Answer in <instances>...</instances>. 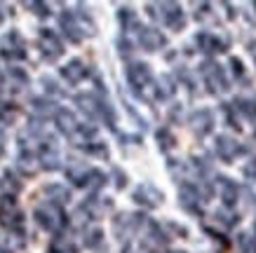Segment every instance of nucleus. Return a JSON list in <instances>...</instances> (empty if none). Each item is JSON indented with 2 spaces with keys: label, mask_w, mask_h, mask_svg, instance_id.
<instances>
[{
  "label": "nucleus",
  "mask_w": 256,
  "mask_h": 253,
  "mask_svg": "<svg viewBox=\"0 0 256 253\" xmlns=\"http://www.w3.org/2000/svg\"><path fill=\"white\" fill-rule=\"evenodd\" d=\"M2 188L10 192V197H14L16 192L22 190V183L14 178V174H12V171H5V176H2Z\"/></svg>",
  "instance_id": "nucleus-27"
},
{
  "label": "nucleus",
  "mask_w": 256,
  "mask_h": 253,
  "mask_svg": "<svg viewBox=\"0 0 256 253\" xmlns=\"http://www.w3.org/2000/svg\"><path fill=\"white\" fill-rule=\"evenodd\" d=\"M148 253H184V251H160V249H148Z\"/></svg>",
  "instance_id": "nucleus-34"
},
{
  "label": "nucleus",
  "mask_w": 256,
  "mask_h": 253,
  "mask_svg": "<svg viewBox=\"0 0 256 253\" xmlns=\"http://www.w3.org/2000/svg\"><path fill=\"white\" fill-rule=\"evenodd\" d=\"M136 42H139L146 52H158L167 45V38L158 28H150V26H136Z\"/></svg>",
  "instance_id": "nucleus-13"
},
{
  "label": "nucleus",
  "mask_w": 256,
  "mask_h": 253,
  "mask_svg": "<svg viewBox=\"0 0 256 253\" xmlns=\"http://www.w3.org/2000/svg\"><path fill=\"white\" fill-rule=\"evenodd\" d=\"M62 77L66 80V82H70V84L82 82V80L87 77V66L80 61V59H70V61L62 68Z\"/></svg>",
  "instance_id": "nucleus-21"
},
{
  "label": "nucleus",
  "mask_w": 256,
  "mask_h": 253,
  "mask_svg": "<svg viewBox=\"0 0 256 253\" xmlns=\"http://www.w3.org/2000/svg\"><path fill=\"white\" fill-rule=\"evenodd\" d=\"M0 56L8 59V61L26 59V42L16 31H10L0 38Z\"/></svg>",
  "instance_id": "nucleus-8"
},
{
  "label": "nucleus",
  "mask_w": 256,
  "mask_h": 253,
  "mask_svg": "<svg viewBox=\"0 0 256 253\" xmlns=\"http://www.w3.org/2000/svg\"><path fill=\"white\" fill-rule=\"evenodd\" d=\"M146 9L153 19L162 21L172 31H181L186 26V16H184V9L178 2H148Z\"/></svg>",
  "instance_id": "nucleus-3"
},
{
  "label": "nucleus",
  "mask_w": 256,
  "mask_h": 253,
  "mask_svg": "<svg viewBox=\"0 0 256 253\" xmlns=\"http://www.w3.org/2000/svg\"><path fill=\"white\" fill-rule=\"evenodd\" d=\"M36 223H38L42 230L47 232H62L64 225H66V214L64 209L54 202H42L36 207Z\"/></svg>",
  "instance_id": "nucleus-4"
},
{
  "label": "nucleus",
  "mask_w": 256,
  "mask_h": 253,
  "mask_svg": "<svg viewBox=\"0 0 256 253\" xmlns=\"http://www.w3.org/2000/svg\"><path fill=\"white\" fill-rule=\"evenodd\" d=\"M254 235H256V223H254Z\"/></svg>",
  "instance_id": "nucleus-36"
},
{
  "label": "nucleus",
  "mask_w": 256,
  "mask_h": 253,
  "mask_svg": "<svg viewBox=\"0 0 256 253\" xmlns=\"http://www.w3.org/2000/svg\"><path fill=\"white\" fill-rule=\"evenodd\" d=\"M76 101H78L80 110H82L85 115H90L92 120H104L110 129H116V124H113L116 122V120H113V110H110L101 99H96L94 94H80Z\"/></svg>",
  "instance_id": "nucleus-5"
},
{
  "label": "nucleus",
  "mask_w": 256,
  "mask_h": 253,
  "mask_svg": "<svg viewBox=\"0 0 256 253\" xmlns=\"http://www.w3.org/2000/svg\"><path fill=\"white\" fill-rule=\"evenodd\" d=\"M54 122H56V129L62 131L66 138H76V134L80 131V127L82 124L76 120V115L70 113V110H66V108H59V110H54Z\"/></svg>",
  "instance_id": "nucleus-18"
},
{
  "label": "nucleus",
  "mask_w": 256,
  "mask_h": 253,
  "mask_svg": "<svg viewBox=\"0 0 256 253\" xmlns=\"http://www.w3.org/2000/svg\"><path fill=\"white\" fill-rule=\"evenodd\" d=\"M45 195H50V197H52L50 202H54V204H59V207H62V204H66V202L70 200L68 190H66V188H62V185H47Z\"/></svg>",
  "instance_id": "nucleus-23"
},
{
  "label": "nucleus",
  "mask_w": 256,
  "mask_h": 253,
  "mask_svg": "<svg viewBox=\"0 0 256 253\" xmlns=\"http://www.w3.org/2000/svg\"><path fill=\"white\" fill-rule=\"evenodd\" d=\"M0 21H2V12H0Z\"/></svg>",
  "instance_id": "nucleus-37"
},
{
  "label": "nucleus",
  "mask_w": 256,
  "mask_h": 253,
  "mask_svg": "<svg viewBox=\"0 0 256 253\" xmlns=\"http://www.w3.org/2000/svg\"><path fill=\"white\" fill-rule=\"evenodd\" d=\"M195 45H198V49L204 54H218V52H226L228 42H226L221 35H216V33L202 31L195 35Z\"/></svg>",
  "instance_id": "nucleus-17"
},
{
  "label": "nucleus",
  "mask_w": 256,
  "mask_h": 253,
  "mask_svg": "<svg viewBox=\"0 0 256 253\" xmlns=\"http://www.w3.org/2000/svg\"><path fill=\"white\" fill-rule=\"evenodd\" d=\"M0 225L8 230H22L24 228V214L14 197H0Z\"/></svg>",
  "instance_id": "nucleus-7"
},
{
  "label": "nucleus",
  "mask_w": 256,
  "mask_h": 253,
  "mask_svg": "<svg viewBox=\"0 0 256 253\" xmlns=\"http://www.w3.org/2000/svg\"><path fill=\"white\" fill-rule=\"evenodd\" d=\"M66 174H68V178L78 185V188L99 190V188H104V185H106V174H101L99 169L82 167V164H78V167H70Z\"/></svg>",
  "instance_id": "nucleus-6"
},
{
  "label": "nucleus",
  "mask_w": 256,
  "mask_h": 253,
  "mask_svg": "<svg viewBox=\"0 0 256 253\" xmlns=\"http://www.w3.org/2000/svg\"><path fill=\"white\" fill-rule=\"evenodd\" d=\"M59 23H62L64 33H66V38L70 42H82L85 38H92L94 33H96V26H94L92 16L87 14V12H82V9H78V12L66 9L62 14V19H59Z\"/></svg>",
  "instance_id": "nucleus-1"
},
{
  "label": "nucleus",
  "mask_w": 256,
  "mask_h": 253,
  "mask_svg": "<svg viewBox=\"0 0 256 253\" xmlns=\"http://www.w3.org/2000/svg\"><path fill=\"white\" fill-rule=\"evenodd\" d=\"M254 7H256V2H254Z\"/></svg>",
  "instance_id": "nucleus-38"
},
{
  "label": "nucleus",
  "mask_w": 256,
  "mask_h": 253,
  "mask_svg": "<svg viewBox=\"0 0 256 253\" xmlns=\"http://www.w3.org/2000/svg\"><path fill=\"white\" fill-rule=\"evenodd\" d=\"M200 73L204 77V84L210 87L212 94H224L228 89V80H226V73L224 68L214 61H204L200 66Z\"/></svg>",
  "instance_id": "nucleus-9"
},
{
  "label": "nucleus",
  "mask_w": 256,
  "mask_h": 253,
  "mask_svg": "<svg viewBox=\"0 0 256 253\" xmlns=\"http://www.w3.org/2000/svg\"><path fill=\"white\" fill-rule=\"evenodd\" d=\"M38 164L47 171H54L62 164V153H59V146H56L54 138H42V143L38 146Z\"/></svg>",
  "instance_id": "nucleus-11"
},
{
  "label": "nucleus",
  "mask_w": 256,
  "mask_h": 253,
  "mask_svg": "<svg viewBox=\"0 0 256 253\" xmlns=\"http://www.w3.org/2000/svg\"><path fill=\"white\" fill-rule=\"evenodd\" d=\"M16 113V106L12 101H8L5 96H0V122H10Z\"/></svg>",
  "instance_id": "nucleus-26"
},
{
  "label": "nucleus",
  "mask_w": 256,
  "mask_h": 253,
  "mask_svg": "<svg viewBox=\"0 0 256 253\" xmlns=\"http://www.w3.org/2000/svg\"><path fill=\"white\" fill-rule=\"evenodd\" d=\"M158 141H160V148H162V150H172V148H174V143H176V138L172 136L170 129H160V131H158Z\"/></svg>",
  "instance_id": "nucleus-28"
},
{
  "label": "nucleus",
  "mask_w": 256,
  "mask_h": 253,
  "mask_svg": "<svg viewBox=\"0 0 256 253\" xmlns=\"http://www.w3.org/2000/svg\"><path fill=\"white\" fill-rule=\"evenodd\" d=\"M238 110H240L247 120H252V122L256 120V101H252V99H238Z\"/></svg>",
  "instance_id": "nucleus-25"
},
{
  "label": "nucleus",
  "mask_w": 256,
  "mask_h": 253,
  "mask_svg": "<svg viewBox=\"0 0 256 253\" xmlns=\"http://www.w3.org/2000/svg\"><path fill=\"white\" fill-rule=\"evenodd\" d=\"M244 176H247L249 181H256V160H252L247 167H244Z\"/></svg>",
  "instance_id": "nucleus-32"
},
{
  "label": "nucleus",
  "mask_w": 256,
  "mask_h": 253,
  "mask_svg": "<svg viewBox=\"0 0 256 253\" xmlns=\"http://www.w3.org/2000/svg\"><path fill=\"white\" fill-rule=\"evenodd\" d=\"M230 68H233V73L238 77H242V73H244V68H242V61H240V59H235V56L230 59Z\"/></svg>",
  "instance_id": "nucleus-33"
},
{
  "label": "nucleus",
  "mask_w": 256,
  "mask_h": 253,
  "mask_svg": "<svg viewBox=\"0 0 256 253\" xmlns=\"http://www.w3.org/2000/svg\"><path fill=\"white\" fill-rule=\"evenodd\" d=\"M202 195L198 190V185L193 183H181L178 188V204L188 214H202Z\"/></svg>",
  "instance_id": "nucleus-12"
},
{
  "label": "nucleus",
  "mask_w": 256,
  "mask_h": 253,
  "mask_svg": "<svg viewBox=\"0 0 256 253\" xmlns=\"http://www.w3.org/2000/svg\"><path fill=\"white\" fill-rule=\"evenodd\" d=\"M38 47H40V52H42V56H45L47 61H56V59L64 54L62 40H59V35H56L52 28H40Z\"/></svg>",
  "instance_id": "nucleus-10"
},
{
  "label": "nucleus",
  "mask_w": 256,
  "mask_h": 253,
  "mask_svg": "<svg viewBox=\"0 0 256 253\" xmlns=\"http://www.w3.org/2000/svg\"><path fill=\"white\" fill-rule=\"evenodd\" d=\"M162 200H164V195L158 190L153 183H141L139 188L134 190V202L146 209H158L162 204Z\"/></svg>",
  "instance_id": "nucleus-14"
},
{
  "label": "nucleus",
  "mask_w": 256,
  "mask_h": 253,
  "mask_svg": "<svg viewBox=\"0 0 256 253\" xmlns=\"http://www.w3.org/2000/svg\"><path fill=\"white\" fill-rule=\"evenodd\" d=\"M19 169H22L26 176H33L36 171L40 169V164H38V155L33 153L31 148H26L22 143L19 146Z\"/></svg>",
  "instance_id": "nucleus-22"
},
{
  "label": "nucleus",
  "mask_w": 256,
  "mask_h": 253,
  "mask_svg": "<svg viewBox=\"0 0 256 253\" xmlns=\"http://www.w3.org/2000/svg\"><path fill=\"white\" fill-rule=\"evenodd\" d=\"M0 84H2V73H0Z\"/></svg>",
  "instance_id": "nucleus-35"
},
{
  "label": "nucleus",
  "mask_w": 256,
  "mask_h": 253,
  "mask_svg": "<svg viewBox=\"0 0 256 253\" xmlns=\"http://www.w3.org/2000/svg\"><path fill=\"white\" fill-rule=\"evenodd\" d=\"M127 82L132 87V92L144 101H153L158 96V84L153 80V73L148 68V63L134 61L127 66Z\"/></svg>",
  "instance_id": "nucleus-2"
},
{
  "label": "nucleus",
  "mask_w": 256,
  "mask_h": 253,
  "mask_svg": "<svg viewBox=\"0 0 256 253\" xmlns=\"http://www.w3.org/2000/svg\"><path fill=\"white\" fill-rule=\"evenodd\" d=\"M214 221H218L221 225H226V228H230V225H235V223H238V216H235V214H226V209H224V211H218V214L214 216Z\"/></svg>",
  "instance_id": "nucleus-29"
},
{
  "label": "nucleus",
  "mask_w": 256,
  "mask_h": 253,
  "mask_svg": "<svg viewBox=\"0 0 256 253\" xmlns=\"http://www.w3.org/2000/svg\"><path fill=\"white\" fill-rule=\"evenodd\" d=\"M101 230H90L87 232V239H85V244L87 246H96V244H101Z\"/></svg>",
  "instance_id": "nucleus-31"
},
{
  "label": "nucleus",
  "mask_w": 256,
  "mask_h": 253,
  "mask_svg": "<svg viewBox=\"0 0 256 253\" xmlns=\"http://www.w3.org/2000/svg\"><path fill=\"white\" fill-rule=\"evenodd\" d=\"M26 7L33 9V14H38V16H50V7H47L45 2H26Z\"/></svg>",
  "instance_id": "nucleus-30"
},
{
  "label": "nucleus",
  "mask_w": 256,
  "mask_h": 253,
  "mask_svg": "<svg viewBox=\"0 0 256 253\" xmlns=\"http://www.w3.org/2000/svg\"><path fill=\"white\" fill-rule=\"evenodd\" d=\"M216 188L218 197L224 200V209H235V204H238V185H235V181H230L228 176H216Z\"/></svg>",
  "instance_id": "nucleus-19"
},
{
  "label": "nucleus",
  "mask_w": 256,
  "mask_h": 253,
  "mask_svg": "<svg viewBox=\"0 0 256 253\" xmlns=\"http://www.w3.org/2000/svg\"><path fill=\"white\" fill-rule=\"evenodd\" d=\"M141 225H144V216H139V214H122V216H118L116 221H113V230H116V235L120 239H127L130 235H134V232L139 230Z\"/></svg>",
  "instance_id": "nucleus-16"
},
{
  "label": "nucleus",
  "mask_w": 256,
  "mask_h": 253,
  "mask_svg": "<svg viewBox=\"0 0 256 253\" xmlns=\"http://www.w3.org/2000/svg\"><path fill=\"white\" fill-rule=\"evenodd\" d=\"M190 129H193L200 138L207 136V134L214 129V115H212L210 110H204V108L195 110L193 115H190Z\"/></svg>",
  "instance_id": "nucleus-20"
},
{
  "label": "nucleus",
  "mask_w": 256,
  "mask_h": 253,
  "mask_svg": "<svg viewBox=\"0 0 256 253\" xmlns=\"http://www.w3.org/2000/svg\"><path fill=\"white\" fill-rule=\"evenodd\" d=\"M238 246L242 253H256V237H252L249 232H240L238 235Z\"/></svg>",
  "instance_id": "nucleus-24"
},
{
  "label": "nucleus",
  "mask_w": 256,
  "mask_h": 253,
  "mask_svg": "<svg viewBox=\"0 0 256 253\" xmlns=\"http://www.w3.org/2000/svg\"><path fill=\"white\" fill-rule=\"evenodd\" d=\"M214 150H216V157L221 162H233L235 157L242 153V146L235 141L233 136H228V134H218L216 141H214Z\"/></svg>",
  "instance_id": "nucleus-15"
}]
</instances>
